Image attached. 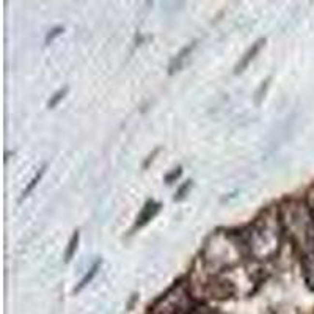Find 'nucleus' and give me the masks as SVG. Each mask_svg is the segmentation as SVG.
<instances>
[{
	"mask_svg": "<svg viewBox=\"0 0 314 314\" xmlns=\"http://www.w3.org/2000/svg\"><path fill=\"white\" fill-rule=\"evenodd\" d=\"M77 243H79V231H74L71 240H69V243H68V250H66V254H65L66 262L71 261V258L74 256L75 250H77Z\"/></svg>",
	"mask_w": 314,
	"mask_h": 314,
	"instance_id": "nucleus-6",
	"label": "nucleus"
},
{
	"mask_svg": "<svg viewBox=\"0 0 314 314\" xmlns=\"http://www.w3.org/2000/svg\"><path fill=\"white\" fill-rule=\"evenodd\" d=\"M101 264H102V261H98V262H96V264H94L91 269H90L88 273H87L85 277H83V278L80 280V283H79V284H77V287H75V289H74V292H80V291L83 289V287H85V286L90 283V281H91V280L96 277V273H98V270H99Z\"/></svg>",
	"mask_w": 314,
	"mask_h": 314,
	"instance_id": "nucleus-5",
	"label": "nucleus"
},
{
	"mask_svg": "<svg viewBox=\"0 0 314 314\" xmlns=\"http://www.w3.org/2000/svg\"><path fill=\"white\" fill-rule=\"evenodd\" d=\"M195 44H196V43H192V44H189V46H185V47L181 50V52H179V54L176 55V59L173 60V61H171V65H170V74H173L175 71H179V69H181L184 60L187 59V57L190 55L192 50L195 49Z\"/></svg>",
	"mask_w": 314,
	"mask_h": 314,
	"instance_id": "nucleus-3",
	"label": "nucleus"
},
{
	"mask_svg": "<svg viewBox=\"0 0 314 314\" xmlns=\"http://www.w3.org/2000/svg\"><path fill=\"white\" fill-rule=\"evenodd\" d=\"M159 210H160V204L156 203V201H152V200H150V201L143 206L142 212L138 214L137 222H135V228H142V226H145L146 223L151 222L152 219H154V217L157 215Z\"/></svg>",
	"mask_w": 314,
	"mask_h": 314,
	"instance_id": "nucleus-2",
	"label": "nucleus"
},
{
	"mask_svg": "<svg viewBox=\"0 0 314 314\" xmlns=\"http://www.w3.org/2000/svg\"><path fill=\"white\" fill-rule=\"evenodd\" d=\"M181 173H182V168H181V166H178V168L173 170L170 175L165 176V182H166V184H171L173 181H175V179H178L179 176H181Z\"/></svg>",
	"mask_w": 314,
	"mask_h": 314,
	"instance_id": "nucleus-10",
	"label": "nucleus"
},
{
	"mask_svg": "<svg viewBox=\"0 0 314 314\" xmlns=\"http://www.w3.org/2000/svg\"><path fill=\"white\" fill-rule=\"evenodd\" d=\"M266 44V38H261V40H258L254 44H252V47H250L245 54H243V57L239 60V63L236 65V68H234V73L236 74H239V73H242L243 69H245L248 65H250V61H252L256 55H258V52L261 50V47L264 46Z\"/></svg>",
	"mask_w": 314,
	"mask_h": 314,
	"instance_id": "nucleus-1",
	"label": "nucleus"
},
{
	"mask_svg": "<svg viewBox=\"0 0 314 314\" xmlns=\"http://www.w3.org/2000/svg\"><path fill=\"white\" fill-rule=\"evenodd\" d=\"M190 187H192V181H187L181 189H179L178 192H176V195H175V201H181L182 198L189 194V190H190Z\"/></svg>",
	"mask_w": 314,
	"mask_h": 314,
	"instance_id": "nucleus-8",
	"label": "nucleus"
},
{
	"mask_svg": "<svg viewBox=\"0 0 314 314\" xmlns=\"http://www.w3.org/2000/svg\"><path fill=\"white\" fill-rule=\"evenodd\" d=\"M44 173H46V165H44V166H41V168L38 170V173H36V175H35L33 178H31V181H30V182L27 184V187L24 189L22 195H21V200H19V201L25 200V198H27V196H29V195L31 194V192H33V189L36 187V184L41 181V178H43V175H44Z\"/></svg>",
	"mask_w": 314,
	"mask_h": 314,
	"instance_id": "nucleus-4",
	"label": "nucleus"
},
{
	"mask_svg": "<svg viewBox=\"0 0 314 314\" xmlns=\"http://www.w3.org/2000/svg\"><path fill=\"white\" fill-rule=\"evenodd\" d=\"M269 80H270V79H267L264 83H262L261 88L258 90V93H256V94H258V98H256V104H261V99L264 98V94H262V93H266V88L269 87Z\"/></svg>",
	"mask_w": 314,
	"mask_h": 314,
	"instance_id": "nucleus-11",
	"label": "nucleus"
},
{
	"mask_svg": "<svg viewBox=\"0 0 314 314\" xmlns=\"http://www.w3.org/2000/svg\"><path fill=\"white\" fill-rule=\"evenodd\" d=\"M68 91H69V88L65 87V88L59 90V91H57L55 94H52V98H50V99L47 101V108H54V107L59 105V102H60L63 98H65Z\"/></svg>",
	"mask_w": 314,
	"mask_h": 314,
	"instance_id": "nucleus-7",
	"label": "nucleus"
},
{
	"mask_svg": "<svg viewBox=\"0 0 314 314\" xmlns=\"http://www.w3.org/2000/svg\"><path fill=\"white\" fill-rule=\"evenodd\" d=\"M63 33V27H55V29H52L47 33V36H46V44H50L57 36H60Z\"/></svg>",
	"mask_w": 314,
	"mask_h": 314,
	"instance_id": "nucleus-9",
	"label": "nucleus"
}]
</instances>
